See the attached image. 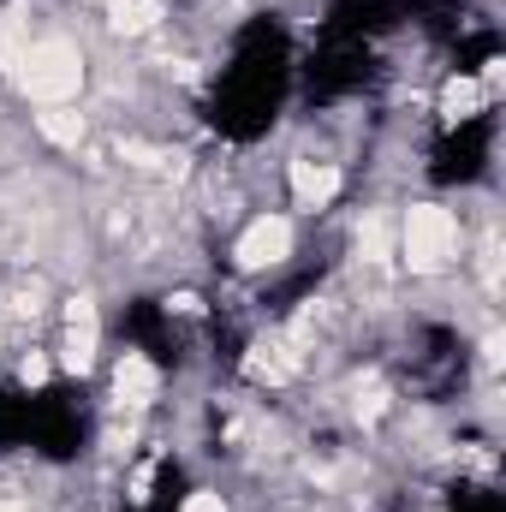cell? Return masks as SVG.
Segmentation results:
<instances>
[{
  "label": "cell",
  "instance_id": "3",
  "mask_svg": "<svg viewBox=\"0 0 506 512\" xmlns=\"http://www.w3.org/2000/svg\"><path fill=\"white\" fill-rule=\"evenodd\" d=\"M227 251H233V268L245 280H268V274L292 268V256H298V215L292 209H251Z\"/></svg>",
  "mask_w": 506,
  "mask_h": 512
},
{
  "label": "cell",
  "instance_id": "1",
  "mask_svg": "<svg viewBox=\"0 0 506 512\" xmlns=\"http://www.w3.org/2000/svg\"><path fill=\"white\" fill-rule=\"evenodd\" d=\"M465 245V215L435 197H417L393 215V256L411 280H447L453 268H465Z\"/></svg>",
  "mask_w": 506,
  "mask_h": 512
},
{
  "label": "cell",
  "instance_id": "2",
  "mask_svg": "<svg viewBox=\"0 0 506 512\" xmlns=\"http://www.w3.org/2000/svg\"><path fill=\"white\" fill-rule=\"evenodd\" d=\"M24 102H36V108H66V102H78V90L90 84V54L72 42V36H30V48H24V60L12 66V78H6Z\"/></svg>",
  "mask_w": 506,
  "mask_h": 512
}]
</instances>
